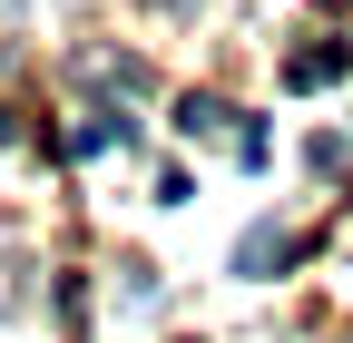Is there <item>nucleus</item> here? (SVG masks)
I'll use <instances>...</instances> for the list:
<instances>
[{
	"instance_id": "obj_4",
	"label": "nucleus",
	"mask_w": 353,
	"mask_h": 343,
	"mask_svg": "<svg viewBox=\"0 0 353 343\" xmlns=\"http://www.w3.org/2000/svg\"><path fill=\"white\" fill-rule=\"evenodd\" d=\"M10 138H20V127H10V108H0V147H10Z\"/></svg>"
},
{
	"instance_id": "obj_1",
	"label": "nucleus",
	"mask_w": 353,
	"mask_h": 343,
	"mask_svg": "<svg viewBox=\"0 0 353 343\" xmlns=\"http://www.w3.org/2000/svg\"><path fill=\"white\" fill-rule=\"evenodd\" d=\"M353 69V50H343V39H314V50H294L285 59V79H294V89H324V79H343Z\"/></svg>"
},
{
	"instance_id": "obj_3",
	"label": "nucleus",
	"mask_w": 353,
	"mask_h": 343,
	"mask_svg": "<svg viewBox=\"0 0 353 343\" xmlns=\"http://www.w3.org/2000/svg\"><path fill=\"white\" fill-rule=\"evenodd\" d=\"M176 127H187V138H226L236 108H226V98H187V108H176Z\"/></svg>"
},
{
	"instance_id": "obj_2",
	"label": "nucleus",
	"mask_w": 353,
	"mask_h": 343,
	"mask_svg": "<svg viewBox=\"0 0 353 343\" xmlns=\"http://www.w3.org/2000/svg\"><path fill=\"white\" fill-rule=\"evenodd\" d=\"M285 226H245V245H236V275H265V265H285Z\"/></svg>"
}]
</instances>
